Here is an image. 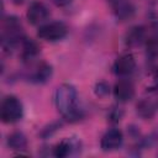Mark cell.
<instances>
[{"mask_svg": "<svg viewBox=\"0 0 158 158\" xmlns=\"http://www.w3.org/2000/svg\"><path fill=\"white\" fill-rule=\"evenodd\" d=\"M40 53V46L32 41L31 38H25L22 41V59L23 60H31L36 58Z\"/></svg>", "mask_w": 158, "mask_h": 158, "instance_id": "7c38bea8", "label": "cell"}, {"mask_svg": "<svg viewBox=\"0 0 158 158\" xmlns=\"http://www.w3.org/2000/svg\"><path fill=\"white\" fill-rule=\"evenodd\" d=\"M146 48H147V54L149 57H152V58L158 57V33L153 35L152 37H149L147 40Z\"/></svg>", "mask_w": 158, "mask_h": 158, "instance_id": "2e32d148", "label": "cell"}, {"mask_svg": "<svg viewBox=\"0 0 158 158\" xmlns=\"http://www.w3.org/2000/svg\"><path fill=\"white\" fill-rule=\"evenodd\" d=\"M52 65L46 63V62H42L37 65V68L35 69V72L31 74L30 77V80L32 83H36V84H43L46 81H48L52 77Z\"/></svg>", "mask_w": 158, "mask_h": 158, "instance_id": "30bf717a", "label": "cell"}, {"mask_svg": "<svg viewBox=\"0 0 158 158\" xmlns=\"http://www.w3.org/2000/svg\"><path fill=\"white\" fill-rule=\"evenodd\" d=\"M72 1H73V0H53V2H54L57 6H59V7L67 6V5H69Z\"/></svg>", "mask_w": 158, "mask_h": 158, "instance_id": "ac0fdd59", "label": "cell"}, {"mask_svg": "<svg viewBox=\"0 0 158 158\" xmlns=\"http://www.w3.org/2000/svg\"><path fill=\"white\" fill-rule=\"evenodd\" d=\"M154 111H156L154 105L149 100H142L137 104V114L144 120L152 118L154 115Z\"/></svg>", "mask_w": 158, "mask_h": 158, "instance_id": "5bb4252c", "label": "cell"}, {"mask_svg": "<svg viewBox=\"0 0 158 158\" xmlns=\"http://www.w3.org/2000/svg\"><path fill=\"white\" fill-rule=\"evenodd\" d=\"M123 135L118 128H110L104 133L100 141V147L104 152H112L122 146Z\"/></svg>", "mask_w": 158, "mask_h": 158, "instance_id": "5b68a950", "label": "cell"}, {"mask_svg": "<svg viewBox=\"0 0 158 158\" xmlns=\"http://www.w3.org/2000/svg\"><path fill=\"white\" fill-rule=\"evenodd\" d=\"M144 41V28L142 26L132 27L126 35V43L131 47L139 46Z\"/></svg>", "mask_w": 158, "mask_h": 158, "instance_id": "4fadbf2b", "label": "cell"}, {"mask_svg": "<svg viewBox=\"0 0 158 158\" xmlns=\"http://www.w3.org/2000/svg\"><path fill=\"white\" fill-rule=\"evenodd\" d=\"M114 96L118 102H127L135 96V86L130 80L121 79L114 86Z\"/></svg>", "mask_w": 158, "mask_h": 158, "instance_id": "ba28073f", "label": "cell"}, {"mask_svg": "<svg viewBox=\"0 0 158 158\" xmlns=\"http://www.w3.org/2000/svg\"><path fill=\"white\" fill-rule=\"evenodd\" d=\"M153 83H154V86L158 88V69L154 72V75H153Z\"/></svg>", "mask_w": 158, "mask_h": 158, "instance_id": "d6986e66", "label": "cell"}, {"mask_svg": "<svg viewBox=\"0 0 158 158\" xmlns=\"http://www.w3.org/2000/svg\"><path fill=\"white\" fill-rule=\"evenodd\" d=\"M57 110L69 122L79 121L83 117V110L79 107L78 91L74 85L64 83L59 85L54 94Z\"/></svg>", "mask_w": 158, "mask_h": 158, "instance_id": "6da1fadb", "label": "cell"}, {"mask_svg": "<svg viewBox=\"0 0 158 158\" xmlns=\"http://www.w3.org/2000/svg\"><path fill=\"white\" fill-rule=\"evenodd\" d=\"M115 11H116L117 17H120V19H127V17H131L132 16V14L135 12V7L130 2H125V1L117 0L116 1V5H115Z\"/></svg>", "mask_w": 158, "mask_h": 158, "instance_id": "9a60e30c", "label": "cell"}, {"mask_svg": "<svg viewBox=\"0 0 158 158\" xmlns=\"http://www.w3.org/2000/svg\"><path fill=\"white\" fill-rule=\"evenodd\" d=\"M78 148H79V142L77 139L64 138L53 148V154L58 158H64L73 154L74 151H78Z\"/></svg>", "mask_w": 158, "mask_h": 158, "instance_id": "9c48e42d", "label": "cell"}, {"mask_svg": "<svg viewBox=\"0 0 158 158\" xmlns=\"http://www.w3.org/2000/svg\"><path fill=\"white\" fill-rule=\"evenodd\" d=\"M68 33V27L60 21H53L40 26L37 36L47 42H57L63 40Z\"/></svg>", "mask_w": 158, "mask_h": 158, "instance_id": "277c9868", "label": "cell"}, {"mask_svg": "<svg viewBox=\"0 0 158 158\" xmlns=\"http://www.w3.org/2000/svg\"><path fill=\"white\" fill-rule=\"evenodd\" d=\"M94 91H95L96 96H99V98H105V96L109 95V93H110V86H109V84L105 83V81H99V83H96Z\"/></svg>", "mask_w": 158, "mask_h": 158, "instance_id": "e0dca14e", "label": "cell"}, {"mask_svg": "<svg viewBox=\"0 0 158 158\" xmlns=\"http://www.w3.org/2000/svg\"><path fill=\"white\" fill-rule=\"evenodd\" d=\"M23 40H25V36H23V31L20 21L16 17L10 16L5 21V26L2 31L4 49H12L16 44L20 43V41H23Z\"/></svg>", "mask_w": 158, "mask_h": 158, "instance_id": "7a4b0ae2", "label": "cell"}, {"mask_svg": "<svg viewBox=\"0 0 158 158\" xmlns=\"http://www.w3.org/2000/svg\"><path fill=\"white\" fill-rule=\"evenodd\" d=\"M7 146L12 151H19V152L20 151H25L26 147H27V138L20 131L12 132L7 137Z\"/></svg>", "mask_w": 158, "mask_h": 158, "instance_id": "8fae6325", "label": "cell"}, {"mask_svg": "<svg viewBox=\"0 0 158 158\" xmlns=\"http://www.w3.org/2000/svg\"><path fill=\"white\" fill-rule=\"evenodd\" d=\"M136 69V60L131 53H123L114 62L112 70L117 77H127Z\"/></svg>", "mask_w": 158, "mask_h": 158, "instance_id": "8992f818", "label": "cell"}, {"mask_svg": "<svg viewBox=\"0 0 158 158\" xmlns=\"http://www.w3.org/2000/svg\"><path fill=\"white\" fill-rule=\"evenodd\" d=\"M27 20L31 25H40L44 22L48 16H49V10L48 7L41 2V1H33L30 4L27 12H26Z\"/></svg>", "mask_w": 158, "mask_h": 158, "instance_id": "52a82bcc", "label": "cell"}, {"mask_svg": "<svg viewBox=\"0 0 158 158\" xmlns=\"http://www.w3.org/2000/svg\"><path fill=\"white\" fill-rule=\"evenodd\" d=\"M22 115H23V107L21 101L16 96L9 95L2 100L0 109V117L4 123H15L22 118Z\"/></svg>", "mask_w": 158, "mask_h": 158, "instance_id": "3957f363", "label": "cell"}]
</instances>
